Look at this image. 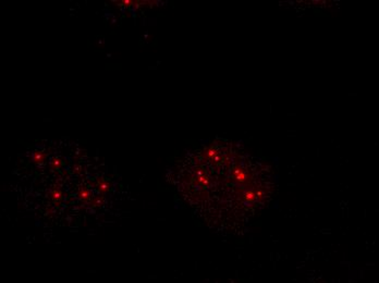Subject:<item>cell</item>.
Returning <instances> with one entry per match:
<instances>
[{"mask_svg":"<svg viewBox=\"0 0 379 283\" xmlns=\"http://www.w3.org/2000/svg\"><path fill=\"white\" fill-rule=\"evenodd\" d=\"M178 190L208 222L241 225L268 203L273 179L267 166L238 150L209 147L177 173Z\"/></svg>","mask_w":379,"mask_h":283,"instance_id":"6da1fadb","label":"cell"}]
</instances>
